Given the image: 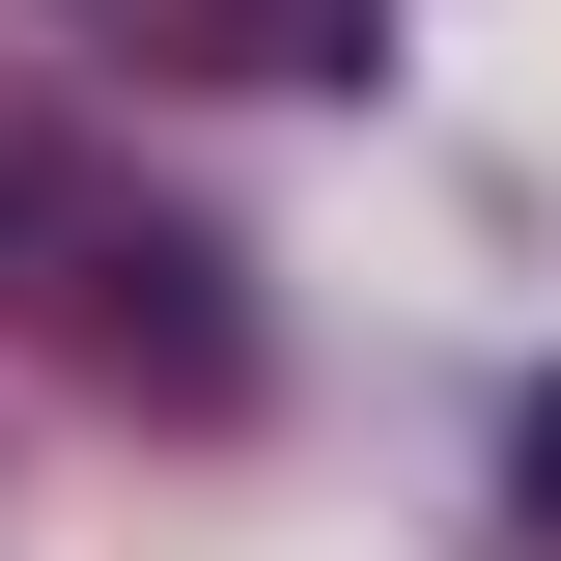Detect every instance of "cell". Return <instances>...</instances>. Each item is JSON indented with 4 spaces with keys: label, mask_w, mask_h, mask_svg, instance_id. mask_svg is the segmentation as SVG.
I'll return each instance as SVG.
<instances>
[{
    "label": "cell",
    "mask_w": 561,
    "mask_h": 561,
    "mask_svg": "<svg viewBox=\"0 0 561 561\" xmlns=\"http://www.w3.org/2000/svg\"><path fill=\"white\" fill-rule=\"evenodd\" d=\"M534 505H561V393H534Z\"/></svg>",
    "instance_id": "cell-1"
}]
</instances>
